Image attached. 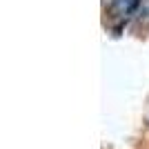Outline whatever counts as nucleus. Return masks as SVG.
<instances>
[]
</instances>
